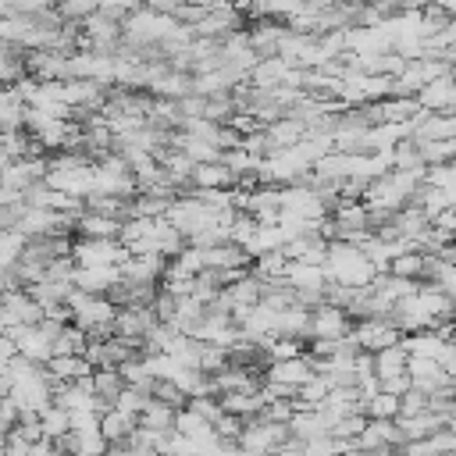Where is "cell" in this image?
I'll return each mask as SVG.
<instances>
[{"label":"cell","instance_id":"cell-1","mask_svg":"<svg viewBox=\"0 0 456 456\" xmlns=\"http://www.w3.org/2000/svg\"><path fill=\"white\" fill-rule=\"evenodd\" d=\"M324 274H328V285H346V289H370L374 281V264L363 256L360 246L353 242H342V239H331L328 242V256H324Z\"/></svg>","mask_w":456,"mask_h":456},{"label":"cell","instance_id":"cell-2","mask_svg":"<svg viewBox=\"0 0 456 456\" xmlns=\"http://www.w3.org/2000/svg\"><path fill=\"white\" fill-rule=\"evenodd\" d=\"M128 256V249L118 239H71V260L75 267H118Z\"/></svg>","mask_w":456,"mask_h":456},{"label":"cell","instance_id":"cell-3","mask_svg":"<svg viewBox=\"0 0 456 456\" xmlns=\"http://www.w3.org/2000/svg\"><path fill=\"white\" fill-rule=\"evenodd\" d=\"M349 335L356 338V346L363 353H378V349H388L395 342H403V331L388 321V317H367V321H353Z\"/></svg>","mask_w":456,"mask_h":456},{"label":"cell","instance_id":"cell-4","mask_svg":"<svg viewBox=\"0 0 456 456\" xmlns=\"http://www.w3.org/2000/svg\"><path fill=\"white\" fill-rule=\"evenodd\" d=\"M349 328H353V321H349V314L342 306L317 303L310 310V331H306V338H331V342H338V338L349 335Z\"/></svg>","mask_w":456,"mask_h":456},{"label":"cell","instance_id":"cell-5","mask_svg":"<svg viewBox=\"0 0 456 456\" xmlns=\"http://www.w3.org/2000/svg\"><path fill=\"white\" fill-rule=\"evenodd\" d=\"M260 135H264V157H267V153H281V150L296 146L306 135V125L299 118H278L267 128H260Z\"/></svg>","mask_w":456,"mask_h":456},{"label":"cell","instance_id":"cell-6","mask_svg":"<svg viewBox=\"0 0 456 456\" xmlns=\"http://www.w3.org/2000/svg\"><path fill=\"white\" fill-rule=\"evenodd\" d=\"M118 281H121L118 267H75V278H71V285L89 296H107Z\"/></svg>","mask_w":456,"mask_h":456},{"label":"cell","instance_id":"cell-7","mask_svg":"<svg viewBox=\"0 0 456 456\" xmlns=\"http://www.w3.org/2000/svg\"><path fill=\"white\" fill-rule=\"evenodd\" d=\"M249 264H253L249 253L235 242H217V246L203 249V267H210V271H242Z\"/></svg>","mask_w":456,"mask_h":456},{"label":"cell","instance_id":"cell-8","mask_svg":"<svg viewBox=\"0 0 456 456\" xmlns=\"http://www.w3.org/2000/svg\"><path fill=\"white\" fill-rule=\"evenodd\" d=\"M395 424H399L403 442H420V438L442 431L449 420L442 413H435V410H424V413H413V417H395Z\"/></svg>","mask_w":456,"mask_h":456},{"label":"cell","instance_id":"cell-9","mask_svg":"<svg viewBox=\"0 0 456 456\" xmlns=\"http://www.w3.org/2000/svg\"><path fill=\"white\" fill-rule=\"evenodd\" d=\"M118 232H121V221L118 217H107V214L82 210L75 217V235L78 239H118Z\"/></svg>","mask_w":456,"mask_h":456},{"label":"cell","instance_id":"cell-10","mask_svg":"<svg viewBox=\"0 0 456 456\" xmlns=\"http://www.w3.org/2000/svg\"><path fill=\"white\" fill-rule=\"evenodd\" d=\"M135 428H139V420L128 417V413H121V410H114V406L100 413V435L107 438V445H125Z\"/></svg>","mask_w":456,"mask_h":456},{"label":"cell","instance_id":"cell-11","mask_svg":"<svg viewBox=\"0 0 456 456\" xmlns=\"http://www.w3.org/2000/svg\"><path fill=\"white\" fill-rule=\"evenodd\" d=\"M217 403H221L224 413H232L239 420H253L264 410V395L260 392H228V395H217Z\"/></svg>","mask_w":456,"mask_h":456},{"label":"cell","instance_id":"cell-12","mask_svg":"<svg viewBox=\"0 0 456 456\" xmlns=\"http://www.w3.org/2000/svg\"><path fill=\"white\" fill-rule=\"evenodd\" d=\"M189 185L192 189H235V175L221 160L217 164H196Z\"/></svg>","mask_w":456,"mask_h":456},{"label":"cell","instance_id":"cell-13","mask_svg":"<svg viewBox=\"0 0 456 456\" xmlns=\"http://www.w3.org/2000/svg\"><path fill=\"white\" fill-rule=\"evenodd\" d=\"M46 374L53 378V385H57V381H82V378L93 374V367H89L86 356H50Z\"/></svg>","mask_w":456,"mask_h":456},{"label":"cell","instance_id":"cell-14","mask_svg":"<svg viewBox=\"0 0 456 456\" xmlns=\"http://www.w3.org/2000/svg\"><path fill=\"white\" fill-rule=\"evenodd\" d=\"M370 356H374V374H378V381H381V378L406 374L410 353L403 349V342H395V346H388V349H378V353H370Z\"/></svg>","mask_w":456,"mask_h":456},{"label":"cell","instance_id":"cell-15","mask_svg":"<svg viewBox=\"0 0 456 456\" xmlns=\"http://www.w3.org/2000/svg\"><path fill=\"white\" fill-rule=\"evenodd\" d=\"M93 395L96 399H103L107 406H114V399L121 395V388H125V378H121V370L118 367H103V370H93Z\"/></svg>","mask_w":456,"mask_h":456},{"label":"cell","instance_id":"cell-16","mask_svg":"<svg viewBox=\"0 0 456 456\" xmlns=\"http://www.w3.org/2000/svg\"><path fill=\"white\" fill-rule=\"evenodd\" d=\"M175 406H167V403H160V399H150L146 403V410L139 413V428H146V431H175Z\"/></svg>","mask_w":456,"mask_h":456},{"label":"cell","instance_id":"cell-17","mask_svg":"<svg viewBox=\"0 0 456 456\" xmlns=\"http://www.w3.org/2000/svg\"><path fill=\"white\" fill-rule=\"evenodd\" d=\"M39 428H43V438L57 442V438H64V435L71 431V413L61 410L57 403H50V406L39 413Z\"/></svg>","mask_w":456,"mask_h":456},{"label":"cell","instance_id":"cell-18","mask_svg":"<svg viewBox=\"0 0 456 456\" xmlns=\"http://www.w3.org/2000/svg\"><path fill=\"white\" fill-rule=\"evenodd\" d=\"M403 349H406L410 356H428V360H435L438 349H442V338H438L431 328H424V331H410V335H403Z\"/></svg>","mask_w":456,"mask_h":456},{"label":"cell","instance_id":"cell-19","mask_svg":"<svg viewBox=\"0 0 456 456\" xmlns=\"http://www.w3.org/2000/svg\"><path fill=\"white\" fill-rule=\"evenodd\" d=\"M363 413H367V420H395L399 417V395L374 392L370 399H363Z\"/></svg>","mask_w":456,"mask_h":456},{"label":"cell","instance_id":"cell-20","mask_svg":"<svg viewBox=\"0 0 456 456\" xmlns=\"http://www.w3.org/2000/svg\"><path fill=\"white\" fill-rule=\"evenodd\" d=\"M388 274H395V278H410V281H420V278H424V253H417V249L399 253V256L388 264Z\"/></svg>","mask_w":456,"mask_h":456},{"label":"cell","instance_id":"cell-21","mask_svg":"<svg viewBox=\"0 0 456 456\" xmlns=\"http://www.w3.org/2000/svg\"><path fill=\"white\" fill-rule=\"evenodd\" d=\"M417 150H420V160H424L428 167H435V164H452V160H456V139L417 142Z\"/></svg>","mask_w":456,"mask_h":456},{"label":"cell","instance_id":"cell-22","mask_svg":"<svg viewBox=\"0 0 456 456\" xmlns=\"http://www.w3.org/2000/svg\"><path fill=\"white\" fill-rule=\"evenodd\" d=\"M25 71V50L0 39V82H11Z\"/></svg>","mask_w":456,"mask_h":456},{"label":"cell","instance_id":"cell-23","mask_svg":"<svg viewBox=\"0 0 456 456\" xmlns=\"http://www.w3.org/2000/svg\"><path fill=\"white\" fill-rule=\"evenodd\" d=\"M153 395L146 392V388H135V385H125L121 388V395L114 399V410H121V413H128V417H135L139 420V413L146 410V403H150Z\"/></svg>","mask_w":456,"mask_h":456},{"label":"cell","instance_id":"cell-24","mask_svg":"<svg viewBox=\"0 0 456 456\" xmlns=\"http://www.w3.org/2000/svg\"><path fill=\"white\" fill-rule=\"evenodd\" d=\"M224 367H228V349L203 342V346H200V370H203V374H217V370H224Z\"/></svg>","mask_w":456,"mask_h":456},{"label":"cell","instance_id":"cell-25","mask_svg":"<svg viewBox=\"0 0 456 456\" xmlns=\"http://www.w3.org/2000/svg\"><path fill=\"white\" fill-rule=\"evenodd\" d=\"M57 11L68 21H86L89 14L100 11V0H57Z\"/></svg>","mask_w":456,"mask_h":456},{"label":"cell","instance_id":"cell-26","mask_svg":"<svg viewBox=\"0 0 456 456\" xmlns=\"http://www.w3.org/2000/svg\"><path fill=\"white\" fill-rule=\"evenodd\" d=\"M424 410H428V395L410 385V388L399 395V417H413V413H424Z\"/></svg>","mask_w":456,"mask_h":456},{"label":"cell","instance_id":"cell-27","mask_svg":"<svg viewBox=\"0 0 456 456\" xmlns=\"http://www.w3.org/2000/svg\"><path fill=\"white\" fill-rule=\"evenodd\" d=\"M435 363H438L449 378H456V342H442V349H438Z\"/></svg>","mask_w":456,"mask_h":456},{"label":"cell","instance_id":"cell-28","mask_svg":"<svg viewBox=\"0 0 456 456\" xmlns=\"http://www.w3.org/2000/svg\"><path fill=\"white\" fill-rule=\"evenodd\" d=\"M410 388V374H395V378H381V392L388 395H403Z\"/></svg>","mask_w":456,"mask_h":456},{"label":"cell","instance_id":"cell-29","mask_svg":"<svg viewBox=\"0 0 456 456\" xmlns=\"http://www.w3.org/2000/svg\"><path fill=\"white\" fill-rule=\"evenodd\" d=\"M431 4H435V7H438V11H445V14H449V18H452V14H456V0H431Z\"/></svg>","mask_w":456,"mask_h":456},{"label":"cell","instance_id":"cell-30","mask_svg":"<svg viewBox=\"0 0 456 456\" xmlns=\"http://www.w3.org/2000/svg\"><path fill=\"white\" fill-rule=\"evenodd\" d=\"M363 456H403V452L392 449V445H385V449H374V452H363Z\"/></svg>","mask_w":456,"mask_h":456},{"label":"cell","instance_id":"cell-31","mask_svg":"<svg viewBox=\"0 0 456 456\" xmlns=\"http://www.w3.org/2000/svg\"><path fill=\"white\" fill-rule=\"evenodd\" d=\"M449 78H452V82H456V64H452V68H449Z\"/></svg>","mask_w":456,"mask_h":456},{"label":"cell","instance_id":"cell-32","mask_svg":"<svg viewBox=\"0 0 456 456\" xmlns=\"http://www.w3.org/2000/svg\"><path fill=\"white\" fill-rule=\"evenodd\" d=\"M452 342H456V331H452Z\"/></svg>","mask_w":456,"mask_h":456},{"label":"cell","instance_id":"cell-33","mask_svg":"<svg viewBox=\"0 0 456 456\" xmlns=\"http://www.w3.org/2000/svg\"><path fill=\"white\" fill-rule=\"evenodd\" d=\"M452 207H456V200H452Z\"/></svg>","mask_w":456,"mask_h":456}]
</instances>
